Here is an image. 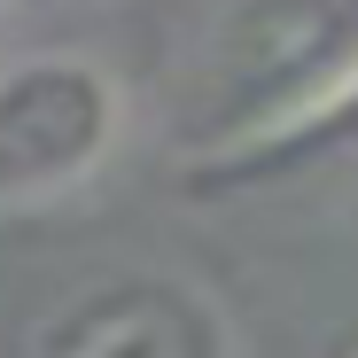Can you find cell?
I'll return each mask as SVG.
<instances>
[{
	"label": "cell",
	"instance_id": "obj_1",
	"mask_svg": "<svg viewBox=\"0 0 358 358\" xmlns=\"http://www.w3.org/2000/svg\"><path fill=\"white\" fill-rule=\"evenodd\" d=\"M350 86H358V0H226L179 94L187 164L288 141L312 117H327Z\"/></svg>",
	"mask_w": 358,
	"mask_h": 358
},
{
	"label": "cell",
	"instance_id": "obj_2",
	"mask_svg": "<svg viewBox=\"0 0 358 358\" xmlns=\"http://www.w3.org/2000/svg\"><path fill=\"white\" fill-rule=\"evenodd\" d=\"M125 141V86L94 55H16L0 63V210L55 203Z\"/></svg>",
	"mask_w": 358,
	"mask_h": 358
},
{
	"label": "cell",
	"instance_id": "obj_3",
	"mask_svg": "<svg viewBox=\"0 0 358 358\" xmlns=\"http://www.w3.org/2000/svg\"><path fill=\"white\" fill-rule=\"evenodd\" d=\"M31 358H234V320L171 265H117L39 312Z\"/></svg>",
	"mask_w": 358,
	"mask_h": 358
},
{
	"label": "cell",
	"instance_id": "obj_4",
	"mask_svg": "<svg viewBox=\"0 0 358 358\" xmlns=\"http://www.w3.org/2000/svg\"><path fill=\"white\" fill-rule=\"evenodd\" d=\"M358 156V86L312 117L304 133H288V141H265L250 156H218V164H187L179 179H187V195L218 203V195H250V187H273V179H304V171H327V164H350Z\"/></svg>",
	"mask_w": 358,
	"mask_h": 358
},
{
	"label": "cell",
	"instance_id": "obj_5",
	"mask_svg": "<svg viewBox=\"0 0 358 358\" xmlns=\"http://www.w3.org/2000/svg\"><path fill=\"white\" fill-rule=\"evenodd\" d=\"M0 24H8V0H0Z\"/></svg>",
	"mask_w": 358,
	"mask_h": 358
}]
</instances>
